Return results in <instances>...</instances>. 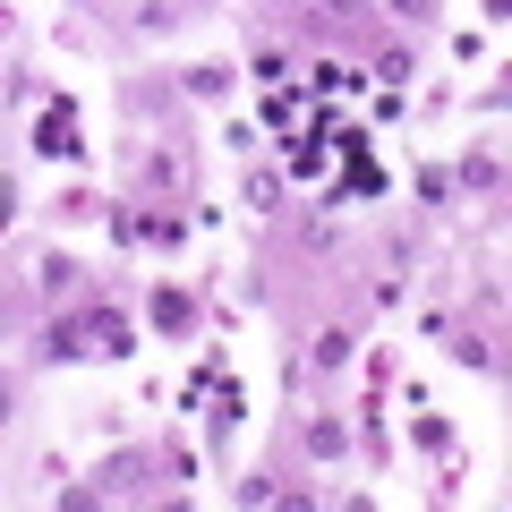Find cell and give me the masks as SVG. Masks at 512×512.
Here are the masks:
<instances>
[{
    "label": "cell",
    "instance_id": "7a4b0ae2",
    "mask_svg": "<svg viewBox=\"0 0 512 512\" xmlns=\"http://www.w3.org/2000/svg\"><path fill=\"white\" fill-rule=\"evenodd\" d=\"M0 419H9V393H0Z\"/></svg>",
    "mask_w": 512,
    "mask_h": 512
},
{
    "label": "cell",
    "instance_id": "6da1fadb",
    "mask_svg": "<svg viewBox=\"0 0 512 512\" xmlns=\"http://www.w3.org/2000/svg\"><path fill=\"white\" fill-rule=\"evenodd\" d=\"M35 146L43 154H69L77 146V120H69V111H43V137H35Z\"/></svg>",
    "mask_w": 512,
    "mask_h": 512
}]
</instances>
